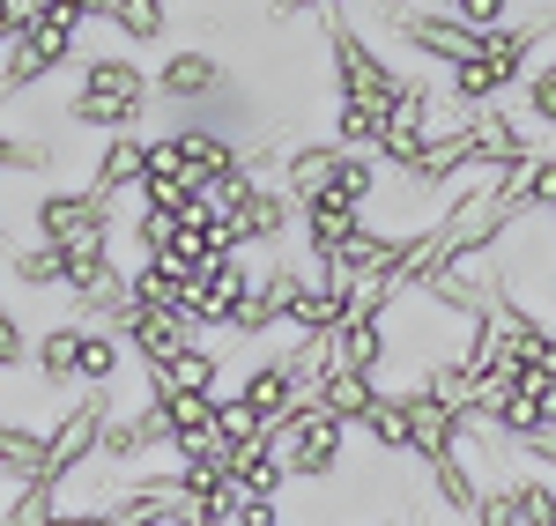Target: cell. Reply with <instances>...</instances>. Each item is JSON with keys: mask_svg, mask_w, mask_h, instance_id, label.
I'll list each match as a JSON object with an SVG mask.
<instances>
[{"mask_svg": "<svg viewBox=\"0 0 556 526\" xmlns=\"http://www.w3.org/2000/svg\"><path fill=\"white\" fill-rule=\"evenodd\" d=\"M127 371V342L104 334V326H83V371H75V394H112Z\"/></svg>", "mask_w": 556, "mask_h": 526, "instance_id": "cell-18", "label": "cell"}, {"mask_svg": "<svg viewBox=\"0 0 556 526\" xmlns=\"http://www.w3.org/2000/svg\"><path fill=\"white\" fill-rule=\"evenodd\" d=\"M379 30H393V44H401L408 60H424V75H430V67H438V75H453L460 60L482 52V38H475L453 8H386Z\"/></svg>", "mask_w": 556, "mask_h": 526, "instance_id": "cell-4", "label": "cell"}, {"mask_svg": "<svg viewBox=\"0 0 556 526\" xmlns=\"http://www.w3.org/2000/svg\"><path fill=\"white\" fill-rule=\"evenodd\" d=\"M112 208H119V201H97L89 185H45L38 208H30V245H52V253H83V245H104V230H112Z\"/></svg>", "mask_w": 556, "mask_h": 526, "instance_id": "cell-5", "label": "cell"}, {"mask_svg": "<svg viewBox=\"0 0 556 526\" xmlns=\"http://www.w3.org/2000/svg\"><path fill=\"white\" fill-rule=\"evenodd\" d=\"M0 245H8V216H0Z\"/></svg>", "mask_w": 556, "mask_h": 526, "instance_id": "cell-30", "label": "cell"}, {"mask_svg": "<svg viewBox=\"0 0 556 526\" xmlns=\"http://www.w3.org/2000/svg\"><path fill=\"white\" fill-rule=\"evenodd\" d=\"M0 282H8V267H0ZM0 305H8V297H0Z\"/></svg>", "mask_w": 556, "mask_h": 526, "instance_id": "cell-32", "label": "cell"}, {"mask_svg": "<svg viewBox=\"0 0 556 526\" xmlns=\"http://www.w3.org/2000/svg\"><path fill=\"white\" fill-rule=\"evenodd\" d=\"M542 67H549V75H556V52H549V60H542Z\"/></svg>", "mask_w": 556, "mask_h": 526, "instance_id": "cell-31", "label": "cell"}, {"mask_svg": "<svg viewBox=\"0 0 556 526\" xmlns=\"http://www.w3.org/2000/svg\"><path fill=\"white\" fill-rule=\"evenodd\" d=\"M319 30H327V67H334V104H371V112H386L408 67H401L386 44L364 38L356 15H342V8H327Z\"/></svg>", "mask_w": 556, "mask_h": 526, "instance_id": "cell-2", "label": "cell"}, {"mask_svg": "<svg viewBox=\"0 0 556 526\" xmlns=\"http://www.w3.org/2000/svg\"><path fill=\"white\" fill-rule=\"evenodd\" d=\"M267 452L282 460L290 483H334L342 475V452H349V423H334L319 400H304V408H290L267 431Z\"/></svg>", "mask_w": 556, "mask_h": 526, "instance_id": "cell-3", "label": "cell"}, {"mask_svg": "<svg viewBox=\"0 0 556 526\" xmlns=\"http://www.w3.org/2000/svg\"><path fill=\"white\" fill-rule=\"evenodd\" d=\"M45 75H60V60H52L45 44L15 38V44H8V60H0V112H8V104H23V97H30Z\"/></svg>", "mask_w": 556, "mask_h": 526, "instance_id": "cell-19", "label": "cell"}, {"mask_svg": "<svg viewBox=\"0 0 556 526\" xmlns=\"http://www.w3.org/2000/svg\"><path fill=\"white\" fill-rule=\"evenodd\" d=\"M505 489H513V512L519 526H556V475H505Z\"/></svg>", "mask_w": 556, "mask_h": 526, "instance_id": "cell-25", "label": "cell"}, {"mask_svg": "<svg viewBox=\"0 0 556 526\" xmlns=\"http://www.w3.org/2000/svg\"><path fill=\"white\" fill-rule=\"evenodd\" d=\"M119 415V386L112 394H75L67 400V415L52 423V438H45V483H67V475H83L97 467V445H104V423Z\"/></svg>", "mask_w": 556, "mask_h": 526, "instance_id": "cell-6", "label": "cell"}, {"mask_svg": "<svg viewBox=\"0 0 556 526\" xmlns=\"http://www.w3.org/2000/svg\"><path fill=\"white\" fill-rule=\"evenodd\" d=\"M386 193V164L379 156H334V171L319 185V201H334V208H356V216H371Z\"/></svg>", "mask_w": 556, "mask_h": 526, "instance_id": "cell-15", "label": "cell"}, {"mask_svg": "<svg viewBox=\"0 0 556 526\" xmlns=\"http://www.w3.org/2000/svg\"><path fill=\"white\" fill-rule=\"evenodd\" d=\"M230 483L245 489L253 504H275V497L290 489V475H282V460H275L267 445H245V452H230Z\"/></svg>", "mask_w": 556, "mask_h": 526, "instance_id": "cell-22", "label": "cell"}, {"mask_svg": "<svg viewBox=\"0 0 556 526\" xmlns=\"http://www.w3.org/2000/svg\"><path fill=\"white\" fill-rule=\"evenodd\" d=\"M141 149H149V133H112L104 149H97V164H89V193L97 201H127V193H141Z\"/></svg>", "mask_w": 556, "mask_h": 526, "instance_id": "cell-14", "label": "cell"}, {"mask_svg": "<svg viewBox=\"0 0 556 526\" xmlns=\"http://www.w3.org/2000/svg\"><path fill=\"white\" fill-rule=\"evenodd\" d=\"M8 44H15V23H8V8H0V60H8Z\"/></svg>", "mask_w": 556, "mask_h": 526, "instance_id": "cell-28", "label": "cell"}, {"mask_svg": "<svg viewBox=\"0 0 556 526\" xmlns=\"http://www.w3.org/2000/svg\"><path fill=\"white\" fill-rule=\"evenodd\" d=\"M371 400H379V379H356V371H342V363H334L327 386H319V408H327L334 423H349V431L371 415Z\"/></svg>", "mask_w": 556, "mask_h": 526, "instance_id": "cell-21", "label": "cell"}, {"mask_svg": "<svg viewBox=\"0 0 556 526\" xmlns=\"http://www.w3.org/2000/svg\"><path fill=\"white\" fill-rule=\"evenodd\" d=\"M8 282H15L23 297H67V253H52V245H15Z\"/></svg>", "mask_w": 556, "mask_h": 526, "instance_id": "cell-17", "label": "cell"}, {"mask_svg": "<svg viewBox=\"0 0 556 526\" xmlns=\"http://www.w3.org/2000/svg\"><path fill=\"white\" fill-rule=\"evenodd\" d=\"M215 438L230 452H245V445H267V423H260V408L245 394H223L215 400Z\"/></svg>", "mask_w": 556, "mask_h": 526, "instance_id": "cell-24", "label": "cell"}, {"mask_svg": "<svg viewBox=\"0 0 556 526\" xmlns=\"http://www.w3.org/2000/svg\"><path fill=\"white\" fill-rule=\"evenodd\" d=\"M83 8H89V23H112L134 52L164 44V38H172V23H178V8H164V0H83Z\"/></svg>", "mask_w": 556, "mask_h": 526, "instance_id": "cell-13", "label": "cell"}, {"mask_svg": "<svg viewBox=\"0 0 556 526\" xmlns=\"http://www.w3.org/2000/svg\"><path fill=\"white\" fill-rule=\"evenodd\" d=\"M468 526H519L513 489H505V483H482V497H475V519H468Z\"/></svg>", "mask_w": 556, "mask_h": 526, "instance_id": "cell-27", "label": "cell"}, {"mask_svg": "<svg viewBox=\"0 0 556 526\" xmlns=\"http://www.w3.org/2000/svg\"><path fill=\"white\" fill-rule=\"evenodd\" d=\"M30 371H38L45 394L75 400V371H83V326H75V319H45L38 342H30Z\"/></svg>", "mask_w": 556, "mask_h": 526, "instance_id": "cell-9", "label": "cell"}, {"mask_svg": "<svg viewBox=\"0 0 556 526\" xmlns=\"http://www.w3.org/2000/svg\"><path fill=\"white\" fill-rule=\"evenodd\" d=\"M230 394H245L260 408V423L275 431L290 408H304V394L290 386V363L282 356H253V363H238V379H230Z\"/></svg>", "mask_w": 556, "mask_h": 526, "instance_id": "cell-12", "label": "cell"}, {"mask_svg": "<svg viewBox=\"0 0 556 526\" xmlns=\"http://www.w3.org/2000/svg\"><path fill=\"white\" fill-rule=\"evenodd\" d=\"M0 483L8 489L45 483V423H8L0 415Z\"/></svg>", "mask_w": 556, "mask_h": 526, "instance_id": "cell-16", "label": "cell"}, {"mask_svg": "<svg viewBox=\"0 0 556 526\" xmlns=\"http://www.w3.org/2000/svg\"><path fill=\"white\" fill-rule=\"evenodd\" d=\"M356 431L371 438V452H386V460H408V400H401V394H379V400H371V415H364Z\"/></svg>", "mask_w": 556, "mask_h": 526, "instance_id": "cell-23", "label": "cell"}, {"mask_svg": "<svg viewBox=\"0 0 556 526\" xmlns=\"http://www.w3.org/2000/svg\"><path fill=\"white\" fill-rule=\"evenodd\" d=\"M334 363L356 371V379H379L386 394V363H393V326L371 319V311H349L342 326H334Z\"/></svg>", "mask_w": 556, "mask_h": 526, "instance_id": "cell-10", "label": "cell"}, {"mask_svg": "<svg viewBox=\"0 0 556 526\" xmlns=\"http://www.w3.org/2000/svg\"><path fill=\"white\" fill-rule=\"evenodd\" d=\"M424 475H430V504H445V519H475L482 475H475L460 452H453V460H438V467H424Z\"/></svg>", "mask_w": 556, "mask_h": 526, "instance_id": "cell-20", "label": "cell"}, {"mask_svg": "<svg viewBox=\"0 0 556 526\" xmlns=\"http://www.w3.org/2000/svg\"><path fill=\"white\" fill-rule=\"evenodd\" d=\"M223 89H230V67L215 52H201V44H178L172 60L156 67V104H178L186 119H201V104L223 97Z\"/></svg>", "mask_w": 556, "mask_h": 526, "instance_id": "cell-8", "label": "cell"}, {"mask_svg": "<svg viewBox=\"0 0 556 526\" xmlns=\"http://www.w3.org/2000/svg\"><path fill=\"white\" fill-rule=\"evenodd\" d=\"M379 526H424V519H416V512H408V519H379Z\"/></svg>", "mask_w": 556, "mask_h": 526, "instance_id": "cell-29", "label": "cell"}, {"mask_svg": "<svg viewBox=\"0 0 556 526\" xmlns=\"http://www.w3.org/2000/svg\"><path fill=\"white\" fill-rule=\"evenodd\" d=\"M30 342H38V326L15 305H0V371H23L30 363Z\"/></svg>", "mask_w": 556, "mask_h": 526, "instance_id": "cell-26", "label": "cell"}, {"mask_svg": "<svg viewBox=\"0 0 556 526\" xmlns=\"http://www.w3.org/2000/svg\"><path fill=\"white\" fill-rule=\"evenodd\" d=\"M156 104V75L127 60V52H89L83 75H75V97H67V119L89 133H141V112Z\"/></svg>", "mask_w": 556, "mask_h": 526, "instance_id": "cell-1", "label": "cell"}, {"mask_svg": "<svg viewBox=\"0 0 556 526\" xmlns=\"http://www.w3.org/2000/svg\"><path fill=\"white\" fill-rule=\"evenodd\" d=\"M342 319H349V282L334 274V267L298 260V290H290V311H282V326H290L298 342H312V334H334Z\"/></svg>", "mask_w": 556, "mask_h": 526, "instance_id": "cell-7", "label": "cell"}, {"mask_svg": "<svg viewBox=\"0 0 556 526\" xmlns=\"http://www.w3.org/2000/svg\"><path fill=\"white\" fill-rule=\"evenodd\" d=\"M119 342H127V356L141 363V371H164V363H172L186 342H201V334H193L186 319H172V311H141L134 305L127 326H119Z\"/></svg>", "mask_w": 556, "mask_h": 526, "instance_id": "cell-11", "label": "cell"}]
</instances>
